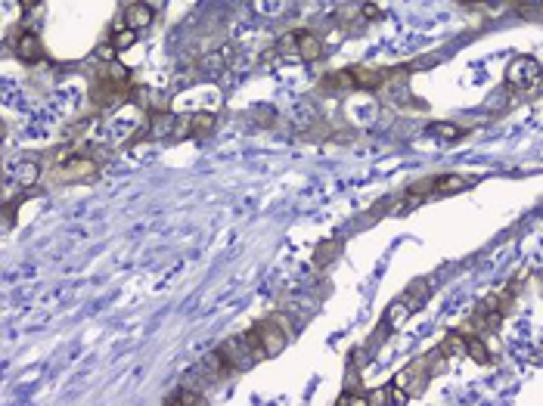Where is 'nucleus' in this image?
Here are the masks:
<instances>
[{"mask_svg":"<svg viewBox=\"0 0 543 406\" xmlns=\"http://www.w3.org/2000/svg\"><path fill=\"white\" fill-rule=\"evenodd\" d=\"M335 255H339V242H323L320 248H317L314 261H317V264H320V267H323V264H329V261H333Z\"/></svg>","mask_w":543,"mask_h":406,"instance_id":"19","label":"nucleus"},{"mask_svg":"<svg viewBox=\"0 0 543 406\" xmlns=\"http://www.w3.org/2000/svg\"><path fill=\"white\" fill-rule=\"evenodd\" d=\"M99 164L97 158L81 155L75 149H62L56 152V162H53V180L56 183H84L90 177H97Z\"/></svg>","mask_w":543,"mask_h":406,"instance_id":"2","label":"nucleus"},{"mask_svg":"<svg viewBox=\"0 0 543 406\" xmlns=\"http://www.w3.org/2000/svg\"><path fill=\"white\" fill-rule=\"evenodd\" d=\"M230 62H233V46H224V50H215V53H208V56H202L199 65H202L208 75H221Z\"/></svg>","mask_w":543,"mask_h":406,"instance_id":"11","label":"nucleus"},{"mask_svg":"<svg viewBox=\"0 0 543 406\" xmlns=\"http://www.w3.org/2000/svg\"><path fill=\"white\" fill-rule=\"evenodd\" d=\"M22 6H25V10H37V6H41V0H22Z\"/></svg>","mask_w":543,"mask_h":406,"instance_id":"26","label":"nucleus"},{"mask_svg":"<svg viewBox=\"0 0 543 406\" xmlns=\"http://www.w3.org/2000/svg\"><path fill=\"white\" fill-rule=\"evenodd\" d=\"M255 338H258V344H261V350L267 357L283 354V348H286V341H289V335H286V329H283L280 319H264V323H258Z\"/></svg>","mask_w":543,"mask_h":406,"instance_id":"4","label":"nucleus"},{"mask_svg":"<svg viewBox=\"0 0 543 406\" xmlns=\"http://www.w3.org/2000/svg\"><path fill=\"white\" fill-rule=\"evenodd\" d=\"M97 56L103 59V62H115L118 50H115V46H112V44H106V46H99V50H97Z\"/></svg>","mask_w":543,"mask_h":406,"instance_id":"25","label":"nucleus"},{"mask_svg":"<svg viewBox=\"0 0 543 406\" xmlns=\"http://www.w3.org/2000/svg\"><path fill=\"white\" fill-rule=\"evenodd\" d=\"M432 134H438V137H444V139H456V137L466 134V130H462V128H450V124H435Z\"/></svg>","mask_w":543,"mask_h":406,"instance_id":"22","label":"nucleus"},{"mask_svg":"<svg viewBox=\"0 0 543 406\" xmlns=\"http://www.w3.org/2000/svg\"><path fill=\"white\" fill-rule=\"evenodd\" d=\"M298 56L308 59V62H314V59L323 56V44L317 35H310V31H301L298 35Z\"/></svg>","mask_w":543,"mask_h":406,"instance_id":"14","label":"nucleus"},{"mask_svg":"<svg viewBox=\"0 0 543 406\" xmlns=\"http://www.w3.org/2000/svg\"><path fill=\"white\" fill-rule=\"evenodd\" d=\"M152 22V6H147V3H131L128 6V12H124V25L128 28H147V25Z\"/></svg>","mask_w":543,"mask_h":406,"instance_id":"13","label":"nucleus"},{"mask_svg":"<svg viewBox=\"0 0 543 406\" xmlns=\"http://www.w3.org/2000/svg\"><path fill=\"white\" fill-rule=\"evenodd\" d=\"M360 16H363V19H369V22H376V19H382V10H379L376 3H363Z\"/></svg>","mask_w":543,"mask_h":406,"instance_id":"24","label":"nucleus"},{"mask_svg":"<svg viewBox=\"0 0 543 406\" xmlns=\"http://www.w3.org/2000/svg\"><path fill=\"white\" fill-rule=\"evenodd\" d=\"M428 378H432V372H428L426 360H419V363H410L407 369H401V372H397V378H394V388L407 391L410 397H419L422 391H426Z\"/></svg>","mask_w":543,"mask_h":406,"instance_id":"5","label":"nucleus"},{"mask_svg":"<svg viewBox=\"0 0 543 406\" xmlns=\"http://www.w3.org/2000/svg\"><path fill=\"white\" fill-rule=\"evenodd\" d=\"M137 44V28H118L115 35H112V46H115V50H131V46Z\"/></svg>","mask_w":543,"mask_h":406,"instance_id":"18","label":"nucleus"},{"mask_svg":"<svg viewBox=\"0 0 543 406\" xmlns=\"http://www.w3.org/2000/svg\"><path fill=\"white\" fill-rule=\"evenodd\" d=\"M540 78H543V69H540L537 59H531V56L512 59V62H509V69H506V84H509V87H519V90L534 87Z\"/></svg>","mask_w":543,"mask_h":406,"instance_id":"3","label":"nucleus"},{"mask_svg":"<svg viewBox=\"0 0 543 406\" xmlns=\"http://www.w3.org/2000/svg\"><path fill=\"white\" fill-rule=\"evenodd\" d=\"M410 314H413V304L403 301V298H397V301L388 304V310H385V325L388 329H401V325L410 319Z\"/></svg>","mask_w":543,"mask_h":406,"instance_id":"12","label":"nucleus"},{"mask_svg":"<svg viewBox=\"0 0 543 406\" xmlns=\"http://www.w3.org/2000/svg\"><path fill=\"white\" fill-rule=\"evenodd\" d=\"M472 186V180L462 174H441L432 180V192H441V196H453V192H462Z\"/></svg>","mask_w":543,"mask_h":406,"instance_id":"10","label":"nucleus"},{"mask_svg":"<svg viewBox=\"0 0 543 406\" xmlns=\"http://www.w3.org/2000/svg\"><path fill=\"white\" fill-rule=\"evenodd\" d=\"M354 78V90H379L388 78V69H369V65H354L351 69Z\"/></svg>","mask_w":543,"mask_h":406,"instance_id":"6","label":"nucleus"},{"mask_svg":"<svg viewBox=\"0 0 543 406\" xmlns=\"http://www.w3.org/2000/svg\"><path fill=\"white\" fill-rule=\"evenodd\" d=\"M10 174H12V183L19 186V189H28V186H35L37 180H41V164L37 162H16L10 168Z\"/></svg>","mask_w":543,"mask_h":406,"instance_id":"8","label":"nucleus"},{"mask_svg":"<svg viewBox=\"0 0 543 406\" xmlns=\"http://www.w3.org/2000/svg\"><path fill=\"white\" fill-rule=\"evenodd\" d=\"M487 3H500V0H487Z\"/></svg>","mask_w":543,"mask_h":406,"instance_id":"27","label":"nucleus"},{"mask_svg":"<svg viewBox=\"0 0 543 406\" xmlns=\"http://www.w3.org/2000/svg\"><path fill=\"white\" fill-rule=\"evenodd\" d=\"M128 93H131V71L118 62H106L94 75V81H90V99H94L97 109L122 103Z\"/></svg>","mask_w":543,"mask_h":406,"instance_id":"1","label":"nucleus"},{"mask_svg":"<svg viewBox=\"0 0 543 406\" xmlns=\"http://www.w3.org/2000/svg\"><path fill=\"white\" fill-rule=\"evenodd\" d=\"M335 403H339V406H369L367 397H357V394H342Z\"/></svg>","mask_w":543,"mask_h":406,"instance_id":"23","label":"nucleus"},{"mask_svg":"<svg viewBox=\"0 0 543 406\" xmlns=\"http://www.w3.org/2000/svg\"><path fill=\"white\" fill-rule=\"evenodd\" d=\"M367 403L369 406H388L392 403V388H376L373 394L367 397Z\"/></svg>","mask_w":543,"mask_h":406,"instance_id":"21","label":"nucleus"},{"mask_svg":"<svg viewBox=\"0 0 543 406\" xmlns=\"http://www.w3.org/2000/svg\"><path fill=\"white\" fill-rule=\"evenodd\" d=\"M466 357H472L478 366H485V363H491V348H487V341H481L478 335H469V341H466Z\"/></svg>","mask_w":543,"mask_h":406,"instance_id":"16","label":"nucleus"},{"mask_svg":"<svg viewBox=\"0 0 543 406\" xmlns=\"http://www.w3.org/2000/svg\"><path fill=\"white\" fill-rule=\"evenodd\" d=\"M165 403H168V406H202L205 397L199 394V391H193V388H177L174 394L165 397Z\"/></svg>","mask_w":543,"mask_h":406,"instance_id":"15","label":"nucleus"},{"mask_svg":"<svg viewBox=\"0 0 543 406\" xmlns=\"http://www.w3.org/2000/svg\"><path fill=\"white\" fill-rule=\"evenodd\" d=\"M276 50H280V53H289V56H298V35H295V31L283 35L280 44H276Z\"/></svg>","mask_w":543,"mask_h":406,"instance_id":"20","label":"nucleus"},{"mask_svg":"<svg viewBox=\"0 0 543 406\" xmlns=\"http://www.w3.org/2000/svg\"><path fill=\"white\" fill-rule=\"evenodd\" d=\"M16 53H19V59H22V62H41V56H44L41 37L31 35V31H22V35H19V41H16Z\"/></svg>","mask_w":543,"mask_h":406,"instance_id":"9","label":"nucleus"},{"mask_svg":"<svg viewBox=\"0 0 543 406\" xmlns=\"http://www.w3.org/2000/svg\"><path fill=\"white\" fill-rule=\"evenodd\" d=\"M147 134H149V139H168V137H174L177 134V118L171 115V112H165V109L152 112V121H149Z\"/></svg>","mask_w":543,"mask_h":406,"instance_id":"7","label":"nucleus"},{"mask_svg":"<svg viewBox=\"0 0 543 406\" xmlns=\"http://www.w3.org/2000/svg\"><path fill=\"white\" fill-rule=\"evenodd\" d=\"M215 124H217V118L211 115V112H199V115H190V134H193V137H205V134H211V130H215Z\"/></svg>","mask_w":543,"mask_h":406,"instance_id":"17","label":"nucleus"}]
</instances>
